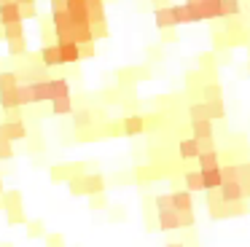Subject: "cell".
<instances>
[{
	"label": "cell",
	"mask_w": 250,
	"mask_h": 247,
	"mask_svg": "<svg viewBox=\"0 0 250 247\" xmlns=\"http://www.w3.org/2000/svg\"><path fill=\"white\" fill-rule=\"evenodd\" d=\"M245 196H248V193H245V185H242L239 180L223 183V185H221V191H218V199H221L223 204H239Z\"/></svg>",
	"instance_id": "obj_1"
},
{
	"label": "cell",
	"mask_w": 250,
	"mask_h": 247,
	"mask_svg": "<svg viewBox=\"0 0 250 247\" xmlns=\"http://www.w3.org/2000/svg\"><path fill=\"white\" fill-rule=\"evenodd\" d=\"M0 16H3V27H8V24H19V21L24 19V16H22V5H19V3L0 5Z\"/></svg>",
	"instance_id": "obj_2"
},
{
	"label": "cell",
	"mask_w": 250,
	"mask_h": 247,
	"mask_svg": "<svg viewBox=\"0 0 250 247\" xmlns=\"http://www.w3.org/2000/svg\"><path fill=\"white\" fill-rule=\"evenodd\" d=\"M178 150H180V159H199V156H202V143L196 137L180 140Z\"/></svg>",
	"instance_id": "obj_3"
},
{
	"label": "cell",
	"mask_w": 250,
	"mask_h": 247,
	"mask_svg": "<svg viewBox=\"0 0 250 247\" xmlns=\"http://www.w3.org/2000/svg\"><path fill=\"white\" fill-rule=\"evenodd\" d=\"M159 228H162V231L183 228V226H180V212H178V209H167V212H159Z\"/></svg>",
	"instance_id": "obj_4"
},
{
	"label": "cell",
	"mask_w": 250,
	"mask_h": 247,
	"mask_svg": "<svg viewBox=\"0 0 250 247\" xmlns=\"http://www.w3.org/2000/svg\"><path fill=\"white\" fill-rule=\"evenodd\" d=\"M172 207L178 212H194V202H191V191H172Z\"/></svg>",
	"instance_id": "obj_5"
},
{
	"label": "cell",
	"mask_w": 250,
	"mask_h": 247,
	"mask_svg": "<svg viewBox=\"0 0 250 247\" xmlns=\"http://www.w3.org/2000/svg\"><path fill=\"white\" fill-rule=\"evenodd\" d=\"M205 175V188L207 191H221L223 185V166H218V169H207L202 172Z\"/></svg>",
	"instance_id": "obj_6"
},
{
	"label": "cell",
	"mask_w": 250,
	"mask_h": 247,
	"mask_svg": "<svg viewBox=\"0 0 250 247\" xmlns=\"http://www.w3.org/2000/svg\"><path fill=\"white\" fill-rule=\"evenodd\" d=\"M62 51V62H76V59H81V46H78L76 41H65V43H57Z\"/></svg>",
	"instance_id": "obj_7"
},
{
	"label": "cell",
	"mask_w": 250,
	"mask_h": 247,
	"mask_svg": "<svg viewBox=\"0 0 250 247\" xmlns=\"http://www.w3.org/2000/svg\"><path fill=\"white\" fill-rule=\"evenodd\" d=\"M3 132H6V137L11 140V143H14V140H24V137H27V129H24L22 121H6V124H3Z\"/></svg>",
	"instance_id": "obj_8"
},
{
	"label": "cell",
	"mask_w": 250,
	"mask_h": 247,
	"mask_svg": "<svg viewBox=\"0 0 250 247\" xmlns=\"http://www.w3.org/2000/svg\"><path fill=\"white\" fill-rule=\"evenodd\" d=\"M196 161H199V172L218 169V166H221V161H218V150H202V156Z\"/></svg>",
	"instance_id": "obj_9"
},
{
	"label": "cell",
	"mask_w": 250,
	"mask_h": 247,
	"mask_svg": "<svg viewBox=\"0 0 250 247\" xmlns=\"http://www.w3.org/2000/svg\"><path fill=\"white\" fill-rule=\"evenodd\" d=\"M41 59H43V64H49V67L62 64V51H60V46H43V48H41Z\"/></svg>",
	"instance_id": "obj_10"
},
{
	"label": "cell",
	"mask_w": 250,
	"mask_h": 247,
	"mask_svg": "<svg viewBox=\"0 0 250 247\" xmlns=\"http://www.w3.org/2000/svg\"><path fill=\"white\" fill-rule=\"evenodd\" d=\"M81 185H83V193H103L105 180L100 175H86V177H81Z\"/></svg>",
	"instance_id": "obj_11"
},
{
	"label": "cell",
	"mask_w": 250,
	"mask_h": 247,
	"mask_svg": "<svg viewBox=\"0 0 250 247\" xmlns=\"http://www.w3.org/2000/svg\"><path fill=\"white\" fill-rule=\"evenodd\" d=\"M186 191H207L205 188V175L199 169L186 172Z\"/></svg>",
	"instance_id": "obj_12"
},
{
	"label": "cell",
	"mask_w": 250,
	"mask_h": 247,
	"mask_svg": "<svg viewBox=\"0 0 250 247\" xmlns=\"http://www.w3.org/2000/svg\"><path fill=\"white\" fill-rule=\"evenodd\" d=\"M143 129H146V121H143L140 116H129V118H124V134H126V137L143 134Z\"/></svg>",
	"instance_id": "obj_13"
},
{
	"label": "cell",
	"mask_w": 250,
	"mask_h": 247,
	"mask_svg": "<svg viewBox=\"0 0 250 247\" xmlns=\"http://www.w3.org/2000/svg\"><path fill=\"white\" fill-rule=\"evenodd\" d=\"M196 140H212V121H191Z\"/></svg>",
	"instance_id": "obj_14"
},
{
	"label": "cell",
	"mask_w": 250,
	"mask_h": 247,
	"mask_svg": "<svg viewBox=\"0 0 250 247\" xmlns=\"http://www.w3.org/2000/svg\"><path fill=\"white\" fill-rule=\"evenodd\" d=\"M156 24H159V27H172V24H178L172 5H169V8H159V11H156Z\"/></svg>",
	"instance_id": "obj_15"
},
{
	"label": "cell",
	"mask_w": 250,
	"mask_h": 247,
	"mask_svg": "<svg viewBox=\"0 0 250 247\" xmlns=\"http://www.w3.org/2000/svg\"><path fill=\"white\" fill-rule=\"evenodd\" d=\"M0 105L6 107V110H11V107H19V105H22V97H19V89L3 91V94H0Z\"/></svg>",
	"instance_id": "obj_16"
},
{
	"label": "cell",
	"mask_w": 250,
	"mask_h": 247,
	"mask_svg": "<svg viewBox=\"0 0 250 247\" xmlns=\"http://www.w3.org/2000/svg\"><path fill=\"white\" fill-rule=\"evenodd\" d=\"M191 121H212L210 105H207V102H202V105H191Z\"/></svg>",
	"instance_id": "obj_17"
},
{
	"label": "cell",
	"mask_w": 250,
	"mask_h": 247,
	"mask_svg": "<svg viewBox=\"0 0 250 247\" xmlns=\"http://www.w3.org/2000/svg\"><path fill=\"white\" fill-rule=\"evenodd\" d=\"M11 89H19L17 73H0V94L3 91H11Z\"/></svg>",
	"instance_id": "obj_18"
},
{
	"label": "cell",
	"mask_w": 250,
	"mask_h": 247,
	"mask_svg": "<svg viewBox=\"0 0 250 247\" xmlns=\"http://www.w3.org/2000/svg\"><path fill=\"white\" fill-rule=\"evenodd\" d=\"M51 110H54L57 116L73 113V100H70V97H65V100H54V102H51Z\"/></svg>",
	"instance_id": "obj_19"
},
{
	"label": "cell",
	"mask_w": 250,
	"mask_h": 247,
	"mask_svg": "<svg viewBox=\"0 0 250 247\" xmlns=\"http://www.w3.org/2000/svg\"><path fill=\"white\" fill-rule=\"evenodd\" d=\"M239 14V3L237 0H223L221 3V16H234Z\"/></svg>",
	"instance_id": "obj_20"
},
{
	"label": "cell",
	"mask_w": 250,
	"mask_h": 247,
	"mask_svg": "<svg viewBox=\"0 0 250 247\" xmlns=\"http://www.w3.org/2000/svg\"><path fill=\"white\" fill-rule=\"evenodd\" d=\"M156 209H159V212L175 209V207H172V196H169V193H162V196H156Z\"/></svg>",
	"instance_id": "obj_21"
},
{
	"label": "cell",
	"mask_w": 250,
	"mask_h": 247,
	"mask_svg": "<svg viewBox=\"0 0 250 247\" xmlns=\"http://www.w3.org/2000/svg\"><path fill=\"white\" fill-rule=\"evenodd\" d=\"M6 38H8V41H22V24H8L6 27Z\"/></svg>",
	"instance_id": "obj_22"
},
{
	"label": "cell",
	"mask_w": 250,
	"mask_h": 247,
	"mask_svg": "<svg viewBox=\"0 0 250 247\" xmlns=\"http://www.w3.org/2000/svg\"><path fill=\"white\" fill-rule=\"evenodd\" d=\"M19 199H22V196H19V191H11L6 196V209H8V212H11V209H19Z\"/></svg>",
	"instance_id": "obj_23"
},
{
	"label": "cell",
	"mask_w": 250,
	"mask_h": 247,
	"mask_svg": "<svg viewBox=\"0 0 250 247\" xmlns=\"http://www.w3.org/2000/svg\"><path fill=\"white\" fill-rule=\"evenodd\" d=\"M14 148H11V140H0V159H11Z\"/></svg>",
	"instance_id": "obj_24"
},
{
	"label": "cell",
	"mask_w": 250,
	"mask_h": 247,
	"mask_svg": "<svg viewBox=\"0 0 250 247\" xmlns=\"http://www.w3.org/2000/svg\"><path fill=\"white\" fill-rule=\"evenodd\" d=\"M207 105H210V116L212 118H223V116H226V110H223L221 102H207Z\"/></svg>",
	"instance_id": "obj_25"
},
{
	"label": "cell",
	"mask_w": 250,
	"mask_h": 247,
	"mask_svg": "<svg viewBox=\"0 0 250 247\" xmlns=\"http://www.w3.org/2000/svg\"><path fill=\"white\" fill-rule=\"evenodd\" d=\"M89 121H92V113H89V110H81V113H76V126H86Z\"/></svg>",
	"instance_id": "obj_26"
},
{
	"label": "cell",
	"mask_w": 250,
	"mask_h": 247,
	"mask_svg": "<svg viewBox=\"0 0 250 247\" xmlns=\"http://www.w3.org/2000/svg\"><path fill=\"white\" fill-rule=\"evenodd\" d=\"M205 97H207V102H218L221 89H218V86H207V89H205Z\"/></svg>",
	"instance_id": "obj_27"
},
{
	"label": "cell",
	"mask_w": 250,
	"mask_h": 247,
	"mask_svg": "<svg viewBox=\"0 0 250 247\" xmlns=\"http://www.w3.org/2000/svg\"><path fill=\"white\" fill-rule=\"evenodd\" d=\"M180 226H183V228L194 226V212H180Z\"/></svg>",
	"instance_id": "obj_28"
},
{
	"label": "cell",
	"mask_w": 250,
	"mask_h": 247,
	"mask_svg": "<svg viewBox=\"0 0 250 247\" xmlns=\"http://www.w3.org/2000/svg\"><path fill=\"white\" fill-rule=\"evenodd\" d=\"M8 220H11V223H22V220H24V215L19 212V209H11V212H8Z\"/></svg>",
	"instance_id": "obj_29"
},
{
	"label": "cell",
	"mask_w": 250,
	"mask_h": 247,
	"mask_svg": "<svg viewBox=\"0 0 250 247\" xmlns=\"http://www.w3.org/2000/svg\"><path fill=\"white\" fill-rule=\"evenodd\" d=\"M46 247H62V236H60V234L49 236V242H46Z\"/></svg>",
	"instance_id": "obj_30"
},
{
	"label": "cell",
	"mask_w": 250,
	"mask_h": 247,
	"mask_svg": "<svg viewBox=\"0 0 250 247\" xmlns=\"http://www.w3.org/2000/svg\"><path fill=\"white\" fill-rule=\"evenodd\" d=\"M22 16H24V19H27V16L33 19V16H35V3L33 5H22Z\"/></svg>",
	"instance_id": "obj_31"
},
{
	"label": "cell",
	"mask_w": 250,
	"mask_h": 247,
	"mask_svg": "<svg viewBox=\"0 0 250 247\" xmlns=\"http://www.w3.org/2000/svg\"><path fill=\"white\" fill-rule=\"evenodd\" d=\"M11 51H14V54H22V51H24V43H22V41H14V43H11Z\"/></svg>",
	"instance_id": "obj_32"
},
{
	"label": "cell",
	"mask_w": 250,
	"mask_h": 247,
	"mask_svg": "<svg viewBox=\"0 0 250 247\" xmlns=\"http://www.w3.org/2000/svg\"><path fill=\"white\" fill-rule=\"evenodd\" d=\"M19 5H33V0H17Z\"/></svg>",
	"instance_id": "obj_33"
},
{
	"label": "cell",
	"mask_w": 250,
	"mask_h": 247,
	"mask_svg": "<svg viewBox=\"0 0 250 247\" xmlns=\"http://www.w3.org/2000/svg\"><path fill=\"white\" fill-rule=\"evenodd\" d=\"M8 3H17V0H0V5H8Z\"/></svg>",
	"instance_id": "obj_34"
},
{
	"label": "cell",
	"mask_w": 250,
	"mask_h": 247,
	"mask_svg": "<svg viewBox=\"0 0 250 247\" xmlns=\"http://www.w3.org/2000/svg\"><path fill=\"white\" fill-rule=\"evenodd\" d=\"M186 3H207V0H186Z\"/></svg>",
	"instance_id": "obj_35"
},
{
	"label": "cell",
	"mask_w": 250,
	"mask_h": 247,
	"mask_svg": "<svg viewBox=\"0 0 250 247\" xmlns=\"http://www.w3.org/2000/svg\"><path fill=\"white\" fill-rule=\"evenodd\" d=\"M167 247H183V245H180V242H172V245H167Z\"/></svg>",
	"instance_id": "obj_36"
},
{
	"label": "cell",
	"mask_w": 250,
	"mask_h": 247,
	"mask_svg": "<svg viewBox=\"0 0 250 247\" xmlns=\"http://www.w3.org/2000/svg\"><path fill=\"white\" fill-rule=\"evenodd\" d=\"M0 193H3V180H0Z\"/></svg>",
	"instance_id": "obj_37"
},
{
	"label": "cell",
	"mask_w": 250,
	"mask_h": 247,
	"mask_svg": "<svg viewBox=\"0 0 250 247\" xmlns=\"http://www.w3.org/2000/svg\"><path fill=\"white\" fill-rule=\"evenodd\" d=\"M0 24H3V16H0Z\"/></svg>",
	"instance_id": "obj_38"
}]
</instances>
